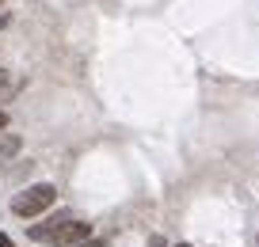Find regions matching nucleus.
Segmentation results:
<instances>
[{
    "instance_id": "1a4fd4ad",
    "label": "nucleus",
    "mask_w": 259,
    "mask_h": 247,
    "mask_svg": "<svg viewBox=\"0 0 259 247\" xmlns=\"http://www.w3.org/2000/svg\"><path fill=\"white\" fill-rule=\"evenodd\" d=\"M4 84H8V69H0V88H4Z\"/></svg>"
},
{
    "instance_id": "9d476101",
    "label": "nucleus",
    "mask_w": 259,
    "mask_h": 247,
    "mask_svg": "<svg viewBox=\"0 0 259 247\" xmlns=\"http://www.w3.org/2000/svg\"><path fill=\"white\" fill-rule=\"evenodd\" d=\"M179 247H191V243H179Z\"/></svg>"
},
{
    "instance_id": "0eeeda50",
    "label": "nucleus",
    "mask_w": 259,
    "mask_h": 247,
    "mask_svg": "<svg viewBox=\"0 0 259 247\" xmlns=\"http://www.w3.org/2000/svg\"><path fill=\"white\" fill-rule=\"evenodd\" d=\"M0 247H16V243H12V239L4 236V232H0Z\"/></svg>"
},
{
    "instance_id": "423d86ee",
    "label": "nucleus",
    "mask_w": 259,
    "mask_h": 247,
    "mask_svg": "<svg viewBox=\"0 0 259 247\" xmlns=\"http://www.w3.org/2000/svg\"><path fill=\"white\" fill-rule=\"evenodd\" d=\"M4 129H8V114L0 111V133H4Z\"/></svg>"
},
{
    "instance_id": "39448f33",
    "label": "nucleus",
    "mask_w": 259,
    "mask_h": 247,
    "mask_svg": "<svg viewBox=\"0 0 259 247\" xmlns=\"http://www.w3.org/2000/svg\"><path fill=\"white\" fill-rule=\"evenodd\" d=\"M80 247H107L103 239H88V243H80Z\"/></svg>"
},
{
    "instance_id": "6e6552de",
    "label": "nucleus",
    "mask_w": 259,
    "mask_h": 247,
    "mask_svg": "<svg viewBox=\"0 0 259 247\" xmlns=\"http://www.w3.org/2000/svg\"><path fill=\"white\" fill-rule=\"evenodd\" d=\"M149 247H164V239H160V236H153V239H149Z\"/></svg>"
},
{
    "instance_id": "f03ea898",
    "label": "nucleus",
    "mask_w": 259,
    "mask_h": 247,
    "mask_svg": "<svg viewBox=\"0 0 259 247\" xmlns=\"http://www.w3.org/2000/svg\"><path fill=\"white\" fill-rule=\"evenodd\" d=\"M88 236H92V224H84V221H69L54 239H50V243H54V247H80V243H88Z\"/></svg>"
},
{
    "instance_id": "20e7f679",
    "label": "nucleus",
    "mask_w": 259,
    "mask_h": 247,
    "mask_svg": "<svg viewBox=\"0 0 259 247\" xmlns=\"http://www.w3.org/2000/svg\"><path fill=\"white\" fill-rule=\"evenodd\" d=\"M8 23H12V16H8V12H0V31H4Z\"/></svg>"
},
{
    "instance_id": "f257e3e1",
    "label": "nucleus",
    "mask_w": 259,
    "mask_h": 247,
    "mask_svg": "<svg viewBox=\"0 0 259 247\" xmlns=\"http://www.w3.org/2000/svg\"><path fill=\"white\" fill-rule=\"evenodd\" d=\"M54 198H57V190L50 183H34V186H27V190H19L12 198V213L16 217H38L42 209L54 206Z\"/></svg>"
},
{
    "instance_id": "7ed1b4c3",
    "label": "nucleus",
    "mask_w": 259,
    "mask_h": 247,
    "mask_svg": "<svg viewBox=\"0 0 259 247\" xmlns=\"http://www.w3.org/2000/svg\"><path fill=\"white\" fill-rule=\"evenodd\" d=\"M19 149H23V141H19V133H8V129H4V133H0V164H8V160L16 156Z\"/></svg>"
}]
</instances>
